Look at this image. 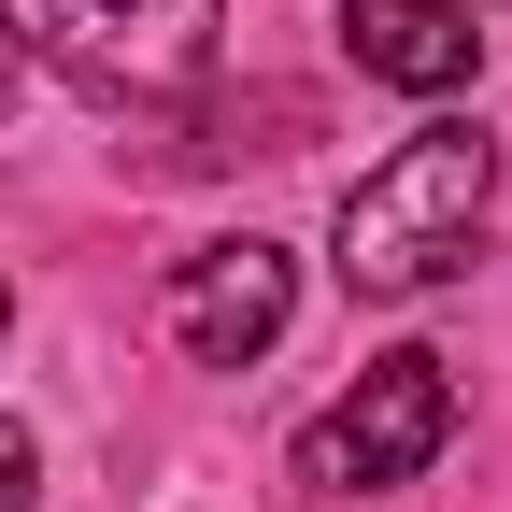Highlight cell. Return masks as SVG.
Listing matches in <instances>:
<instances>
[{"label": "cell", "mask_w": 512, "mask_h": 512, "mask_svg": "<svg viewBox=\"0 0 512 512\" xmlns=\"http://www.w3.org/2000/svg\"><path fill=\"white\" fill-rule=\"evenodd\" d=\"M43 498V456H29V427H0V512H29Z\"/></svg>", "instance_id": "obj_6"}, {"label": "cell", "mask_w": 512, "mask_h": 512, "mask_svg": "<svg viewBox=\"0 0 512 512\" xmlns=\"http://www.w3.org/2000/svg\"><path fill=\"white\" fill-rule=\"evenodd\" d=\"M484 200H498V143H484L470 114H427L413 143L342 200V285H356V299H427V285H456Z\"/></svg>", "instance_id": "obj_1"}, {"label": "cell", "mask_w": 512, "mask_h": 512, "mask_svg": "<svg viewBox=\"0 0 512 512\" xmlns=\"http://www.w3.org/2000/svg\"><path fill=\"white\" fill-rule=\"evenodd\" d=\"M0 114H15V43H0Z\"/></svg>", "instance_id": "obj_7"}, {"label": "cell", "mask_w": 512, "mask_h": 512, "mask_svg": "<svg viewBox=\"0 0 512 512\" xmlns=\"http://www.w3.org/2000/svg\"><path fill=\"white\" fill-rule=\"evenodd\" d=\"M441 441H456V370H441L427 342H399V356H370L342 399L299 427V484H328V498H384V484H413Z\"/></svg>", "instance_id": "obj_3"}, {"label": "cell", "mask_w": 512, "mask_h": 512, "mask_svg": "<svg viewBox=\"0 0 512 512\" xmlns=\"http://www.w3.org/2000/svg\"><path fill=\"white\" fill-rule=\"evenodd\" d=\"M228 0H0V43L72 72L86 100H185L214 72Z\"/></svg>", "instance_id": "obj_2"}, {"label": "cell", "mask_w": 512, "mask_h": 512, "mask_svg": "<svg viewBox=\"0 0 512 512\" xmlns=\"http://www.w3.org/2000/svg\"><path fill=\"white\" fill-rule=\"evenodd\" d=\"M0 328H15V299H0Z\"/></svg>", "instance_id": "obj_8"}, {"label": "cell", "mask_w": 512, "mask_h": 512, "mask_svg": "<svg viewBox=\"0 0 512 512\" xmlns=\"http://www.w3.org/2000/svg\"><path fill=\"white\" fill-rule=\"evenodd\" d=\"M285 313H299V256L285 242H200L171 271V342L200 356V370H242V356H271L285 342Z\"/></svg>", "instance_id": "obj_4"}, {"label": "cell", "mask_w": 512, "mask_h": 512, "mask_svg": "<svg viewBox=\"0 0 512 512\" xmlns=\"http://www.w3.org/2000/svg\"><path fill=\"white\" fill-rule=\"evenodd\" d=\"M342 43H356V72H370V86H413V100L470 86V57H484L470 0H342Z\"/></svg>", "instance_id": "obj_5"}]
</instances>
